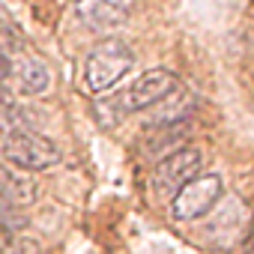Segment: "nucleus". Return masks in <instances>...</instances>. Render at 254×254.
Masks as SVG:
<instances>
[{
    "label": "nucleus",
    "instance_id": "nucleus-1",
    "mask_svg": "<svg viewBox=\"0 0 254 254\" xmlns=\"http://www.w3.org/2000/svg\"><path fill=\"white\" fill-rule=\"evenodd\" d=\"M132 66H135V51L123 39H105L90 51L84 63V81L93 93H108L117 81H123V75Z\"/></svg>",
    "mask_w": 254,
    "mask_h": 254
},
{
    "label": "nucleus",
    "instance_id": "nucleus-2",
    "mask_svg": "<svg viewBox=\"0 0 254 254\" xmlns=\"http://www.w3.org/2000/svg\"><path fill=\"white\" fill-rule=\"evenodd\" d=\"M3 156L9 165H15L18 171H48L60 162V150L54 141H48L45 135L33 132V129H12L3 138Z\"/></svg>",
    "mask_w": 254,
    "mask_h": 254
},
{
    "label": "nucleus",
    "instance_id": "nucleus-3",
    "mask_svg": "<svg viewBox=\"0 0 254 254\" xmlns=\"http://www.w3.org/2000/svg\"><path fill=\"white\" fill-rule=\"evenodd\" d=\"M221 191H224V183H221L218 174H197L194 180H189V183L174 194L171 212H174V218H180V221H194V218L206 215V212L218 203Z\"/></svg>",
    "mask_w": 254,
    "mask_h": 254
},
{
    "label": "nucleus",
    "instance_id": "nucleus-4",
    "mask_svg": "<svg viewBox=\"0 0 254 254\" xmlns=\"http://www.w3.org/2000/svg\"><path fill=\"white\" fill-rule=\"evenodd\" d=\"M183 81L171 72V69H150L144 72L129 90H123V99L120 105L126 111H144V108H153L159 102H165L174 90H180Z\"/></svg>",
    "mask_w": 254,
    "mask_h": 254
},
{
    "label": "nucleus",
    "instance_id": "nucleus-5",
    "mask_svg": "<svg viewBox=\"0 0 254 254\" xmlns=\"http://www.w3.org/2000/svg\"><path fill=\"white\" fill-rule=\"evenodd\" d=\"M203 168V156L194 147H183L171 156H165L156 168V189L165 194H177L189 180H194Z\"/></svg>",
    "mask_w": 254,
    "mask_h": 254
},
{
    "label": "nucleus",
    "instance_id": "nucleus-6",
    "mask_svg": "<svg viewBox=\"0 0 254 254\" xmlns=\"http://www.w3.org/2000/svg\"><path fill=\"white\" fill-rule=\"evenodd\" d=\"M135 0H78V15L84 18L87 27L105 30L117 27L132 15Z\"/></svg>",
    "mask_w": 254,
    "mask_h": 254
},
{
    "label": "nucleus",
    "instance_id": "nucleus-7",
    "mask_svg": "<svg viewBox=\"0 0 254 254\" xmlns=\"http://www.w3.org/2000/svg\"><path fill=\"white\" fill-rule=\"evenodd\" d=\"M15 75H18L21 93H27V96H39V93H45L48 84H51V72H48V66H45L39 57H24V60L15 66Z\"/></svg>",
    "mask_w": 254,
    "mask_h": 254
},
{
    "label": "nucleus",
    "instance_id": "nucleus-8",
    "mask_svg": "<svg viewBox=\"0 0 254 254\" xmlns=\"http://www.w3.org/2000/svg\"><path fill=\"white\" fill-rule=\"evenodd\" d=\"M9 242H12V230L3 224V218H0V254L9 248Z\"/></svg>",
    "mask_w": 254,
    "mask_h": 254
},
{
    "label": "nucleus",
    "instance_id": "nucleus-9",
    "mask_svg": "<svg viewBox=\"0 0 254 254\" xmlns=\"http://www.w3.org/2000/svg\"><path fill=\"white\" fill-rule=\"evenodd\" d=\"M9 72H12V69H9V60H6L3 54H0V84L6 81V75H9Z\"/></svg>",
    "mask_w": 254,
    "mask_h": 254
},
{
    "label": "nucleus",
    "instance_id": "nucleus-10",
    "mask_svg": "<svg viewBox=\"0 0 254 254\" xmlns=\"http://www.w3.org/2000/svg\"><path fill=\"white\" fill-rule=\"evenodd\" d=\"M72 3H78V0H72Z\"/></svg>",
    "mask_w": 254,
    "mask_h": 254
}]
</instances>
